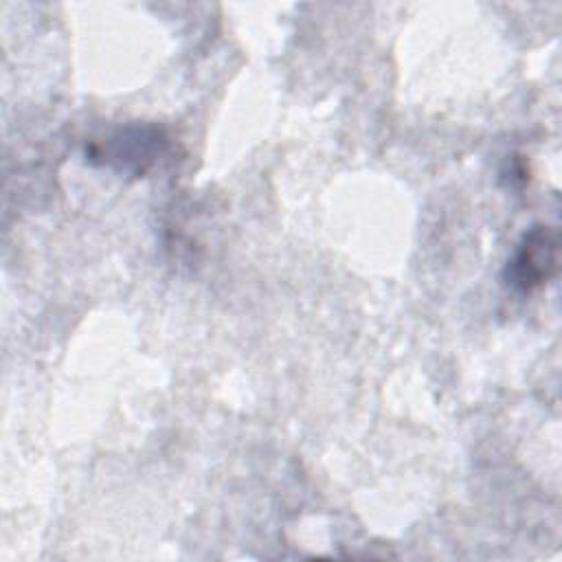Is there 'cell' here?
I'll list each match as a JSON object with an SVG mask.
<instances>
[{"mask_svg": "<svg viewBox=\"0 0 562 562\" xmlns=\"http://www.w3.org/2000/svg\"><path fill=\"white\" fill-rule=\"evenodd\" d=\"M558 270V231L551 226H533L520 241L507 266V283L529 292L547 283Z\"/></svg>", "mask_w": 562, "mask_h": 562, "instance_id": "6da1fadb", "label": "cell"}, {"mask_svg": "<svg viewBox=\"0 0 562 562\" xmlns=\"http://www.w3.org/2000/svg\"><path fill=\"white\" fill-rule=\"evenodd\" d=\"M165 136L156 127H127L116 132L92 149L94 158H103L108 165H116L125 171H145L160 154Z\"/></svg>", "mask_w": 562, "mask_h": 562, "instance_id": "7a4b0ae2", "label": "cell"}]
</instances>
